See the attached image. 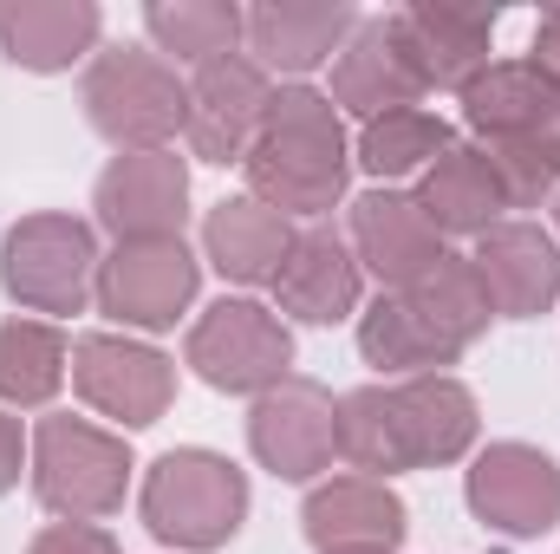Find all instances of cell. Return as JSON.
<instances>
[{"label":"cell","mask_w":560,"mask_h":554,"mask_svg":"<svg viewBox=\"0 0 560 554\" xmlns=\"http://www.w3.org/2000/svg\"><path fill=\"white\" fill-rule=\"evenodd\" d=\"M268 99H275V79L248 59V53H229V59H209L196 66L189 79V118H183V138L202 163H242L248 143L268 118Z\"/></svg>","instance_id":"cell-14"},{"label":"cell","mask_w":560,"mask_h":554,"mask_svg":"<svg viewBox=\"0 0 560 554\" xmlns=\"http://www.w3.org/2000/svg\"><path fill=\"white\" fill-rule=\"evenodd\" d=\"M293 235L300 229L280 209L255 203V196H222L202 216V262L222 280H235V287H275Z\"/></svg>","instance_id":"cell-23"},{"label":"cell","mask_w":560,"mask_h":554,"mask_svg":"<svg viewBox=\"0 0 560 554\" xmlns=\"http://www.w3.org/2000/svg\"><path fill=\"white\" fill-rule=\"evenodd\" d=\"M143 33L156 53L183 66H209L242 46V7L235 0H156L143 7Z\"/></svg>","instance_id":"cell-28"},{"label":"cell","mask_w":560,"mask_h":554,"mask_svg":"<svg viewBox=\"0 0 560 554\" xmlns=\"http://www.w3.org/2000/svg\"><path fill=\"white\" fill-rule=\"evenodd\" d=\"M359 293H365V268L346 235H332L326 222L293 235L275 275V313L306 320V326H339L346 313H359Z\"/></svg>","instance_id":"cell-17"},{"label":"cell","mask_w":560,"mask_h":554,"mask_svg":"<svg viewBox=\"0 0 560 554\" xmlns=\"http://www.w3.org/2000/svg\"><path fill=\"white\" fill-rule=\"evenodd\" d=\"M72 392L98 417H112L125 430H143V424H156L170 412L176 366L156 346L131 339V333H85L72 346Z\"/></svg>","instance_id":"cell-10"},{"label":"cell","mask_w":560,"mask_h":554,"mask_svg":"<svg viewBox=\"0 0 560 554\" xmlns=\"http://www.w3.org/2000/svg\"><path fill=\"white\" fill-rule=\"evenodd\" d=\"M450 125L436 118V112H385V118H372V125H359V143H352V163L378 183V189H392L398 176H423L443 150H450Z\"/></svg>","instance_id":"cell-27"},{"label":"cell","mask_w":560,"mask_h":554,"mask_svg":"<svg viewBox=\"0 0 560 554\" xmlns=\"http://www.w3.org/2000/svg\"><path fill=\"white\" fill-rule=\"evenodd\" d=\"M105 13L98 0H7L0 7V53L20 72H72L79 59H98Z\"/></svg>","instance_id":"cell-22"},{"label":"cell","mask_w":560,"mask_h":554,"mask_svg":"<svg viewBox=\"0 0 560 554\" xmlns=\"http://www.w3.org/2000/svg\"><path fill=\"white\" fill-rule=\"evenodd\" d=\"M359 353L365 366L392 372V379H418V372H443L463 359V346L430 320L418 313L405 293H378L365 313H359Z\"/></svg>","instance_id":"cell-25"},{"label":"cell","mask_w":560,"mask_h":554,"mask_svg":"<svg viewBox=\"0 0 560 554\" xmlns=\"http://www.w3.org/2000/svg\"><path fill=\"white\" fill-rule=\"evenodd\" d=\"M98 229H112L118 242H156V235H183L189 216V163L176 150H118L92 189Z\"/></svg>","instance_id":"cell-13"},{"label":"cell","mask_w":560,"mask_h":554,"mask_svg":"<svg viewBox=\"0 0 560 554\" xmlns=\"http://www.w3.org/2000/svg\"><path fill=\"white\" fill-rule=\"evenodd\" d=\"M418 313H430L463 353L489 333V320H495V307H489V287H482V275H476V262L469 255H443L430 275H418L411 287H398Z\"/></svg>","instance_id":"cell-29"},{"label":"cell","mask_w":560,"mask_h":554,"mask_svg":"<svg viewBox=\"0 0 560 554\" xmlns=\"http://www.w3.org/2000/svg\"><path fill=\"white\" fill-rule=\"evenodd\" d=\"M131 470L138 463L125 430H105L72 412L33 424V496L59 522H105L112 509H125Z\"/></svg>","instance_id":"cell-4"},{"label":"cell","mask_w":560,"mask_h":554,"mask_svg":"<svg viewBox=\"0 0 560 554\" xmlns=\"http://www.w3.org/2000/svg\"><path fill=\"white\" fill-rule=\"evenodd\" d=\"M476 392L450 372H418L398 385H359L339 399V457L365 476L436 470L476 450Z\"/></svg>","instance_id":"cell-1"},{"label":"cell","mask_w":560,"mask_h":554,"mask_svg":"<svg viewBox=\"0 0 560 554\" xmlns=\"http://www.w3.org/2000/svg\"><path fill=\"white\" fill-rule=\"evenodd\" d=\"M555 222H560V196H555Z\"/></svg>","instance_id":"cell-34"},{"label":"cell","mask_w":560,"mask_h":554,"mask_svg":"<svg viewBox=\"0 0 560 554\" xmlns=\"http://www.w3.org/2000/svg\"><path fill=\"white\" fill-rule=\"evenodd\" d=\"M98 229L85 216L66 209H39L20 216L0 242V287L26 307V313H85L92 287H98Z\"/></svg>","instance_id":"cell-6"},{"label":"cell","mask_w":560,"mask_h":554,"mask_svg":"<svg viewBox=\"0 0 560 554\" xmlns=\"http://www.w3.org/2000/svg\"><path fill=\"white\" fill-rule=\"evenodd\" d=\"M26 554H125V549H118V535L98 529V522H46Z\"/></svg>","instance_id":"cell-30"},{"label":"cell","mask_w":560,"mask_h":554,"mask_svg":"<svg viewBox=\"0 0 560 554\" xmlns=\"http://www.w3.org/2000/svg\"><path fill=\"white\" fill-rule=\"evenodd\" d=\"M20 470H26V430L13 412H0V496L20 483Z\"/></svg>","instance_id":"cell-31"},{"label":"cell","mask_w":560,"mask_h":554,"mask_svg":"<svg viewBox=\"0 0 560 554\" xmlns=\"http://www.w3.org/2000/svg\"><path fill=\"white\" fill-rule=\"evenodd\" d=\"M418 209L430 216L436 235H489L509 209V189L489 163L482 143H450L430 170L418 176Z\"/></svg>","instance_id":"cell-24"},{"label":"cell","mask_w":560,"mask_h":554,"mask_svg":"<svg viewBox=\"0 0 560 554\" xmlns=\"http://www.w3.org/2000/svg\"><path fill=\"white\" fill-rule=\"evenodd\" d=\"M423 99L418 72L405 66V46L392 33V13H372L352 26V39L332 59V105L352 118H385V112H411Z\"/></svg>","instance_id":"cell-21"},{"label":"cell","mask_w":560,"mask_h":554,"mask_svg":"<svg viewBox=\"0 0 560 554\" xmlns=\"http://www.w3.org/2000/svg\"><path fill=\"white\" fill-rule=\"evenodd\" d=\"M352 26H359V7H346V0H332V7L326 0H261L242 13L248 59L261 72H287L293 85H306V72L339 59Z\"/></svg>","instance_id":"cell-15"},{"label":"cell","mask_w":560,"mask_h":554,"mask_svg":"<svg viewBox=\"0 0 560 554\" xmlns=\"http://www.w3.org/2000/svg\"><path fill=\"white\" fill-rule=\"evenodd\" d=\"M300 529L319 554L332 549H385L398 554V542L411 535V509L385 476H332L306 489Z\"/></svg>","instance_id":"cell-16"},{"label":"cell","mask_w":560,"mask_h":554,"mask_svg":"<svg viewBox=\"0 0 560 554\" xmlns=\"http://www.w3.org/2000/svg\"><path fill=\"white\" fill-rule=\"evenodd\" d=\"M72 372V346L52 320H7L0 326V405L33 412L52 405Z\"/></svg>","instance_id":"cell-26"},{"label":"cell","mask_w":560,"mask_h":554,"mask_svg":"<svg viewBox=\"0 0 560 554\" xmlns=\"http://www.w3.org/2000/svg\"><path fill=\"white\" fill-rule=\"evenodd\" d=\"M463 496H469V516L489 529V535H509V542H535L560 522V463L535 443H489L476 450L469 476H463Z\"/></svg>","instance_id":"cell-9"},{"label":"cell","mask_w":560,"mask_h":554,"mask_svg":"<svg viewBox=\"0 0 560 554\" xmlns=\"http://www.w3.org/2000/svg\"><path fill=\"white\" fill-rule=\"evenodd\" d=\"M248 196L293 216H326L346 183H352V143H346V118L326 92L313 85H275L268 118L242 157Z\"/></svg>","instance_id":"cell-2"},{"label":"cell","mask_w":560,"mask_h":554,"mask_svg":"<svg viewBox=\"0 0 560 554\" xmlns=\"http://www.w3.org/2000/svg\"><path fill=\"white\" fill-rule=\"evenodd\" d=\"M495 7L482 0H418L392 13V33L405 46V66L418 72L423 92H463L476 72H489V39H495Z\"/></svg>","instance_id":"cell-12"},{"label":"cell","mask_w":560,"mask_h":554,"mask_svg":"<svg viewBox=\"0 0 560 554\" xmlns=\"http://www.w3.org/2000/svg\"><path fill=\"white\" fill-rule=\"evenodd\" d=\"M456 99H463V125L482 138V150L541 138L548 125H560V85L535 59H489V72H476Z\"/></svg>","instance_id":"cell-20"},{"label":"cell","mask_w":560,"mask_h":554,"mask_svg":"<svg viewBox=\"0 0 560 554\" xmlns=\"http://www.w3.org/2000/svg\"><path fill=\"white\" fill-rule=\"evenodd\" d=\"M79 99L92 131L118 150H170V138L189 118V85L163 53H143V46H98Z\"/></svg>","instance_id":"cell-5"},{"label":"cell","mask_w":560,"mask_h":554,"mask_svg":"<svg viewBox=\"0 0 560 554\" xmlns=\"http://www.w3.org/2000/svg\"><path fill=\"white\" fill-rule=\"evenodd\" d=\"M143 529L163 542V549L183 554H209L229 549L248 522V470H235L222 450H163L150 470H143L138 489Z\"/></svg>","instance_id":"cell-3"},{"label":"cell","mask_w":560,"mask_h":554,"mask_svg":"<svg viewBox=\"0 0 560 554\" xmlns=\"http://www.w3.org/2000/svg\"><path fill=\"white\" fill-rule=\"evenodd\" d=\"M183 359L196 366L202 385L229 392V399H261L275 392L280 379H293V333L275 307L248 300V293H222L196 326H189V346Z\"/></svg>","instance_id":"cell-7"},{"label":"cell","mask_w":560,"mask_h":554,"mask_svg":"<svg viewBox=\"0 0 560 554\" xmlns=\"http://www.w3.org/2000/svg\"><path fill=\"white\" fill-rule=\"evenodd\" d=\"M196 287H202V262L189 255V242H183V235H156V242H118V249L98 262L92 300H98V313L118 320L125 333H131V326H138V333H170V326L189 313Z\"/></svg>","instance_id":"cell-8"},{"label":"cell","mask_w":560,"mask_h":554,"mask_svg":"<svg viewBox=\"0 0 560 554\" xmlns=\"http://www.w3.org/2000/svg\"><path fill=\"white\" fill-rule=\"evenodd\" d=\"M528 59H535V66L560 85V7H555V13H541V26H535V53H528Z\"/></svg>","instance_id":"cell-32"},{"label":"cell","mask_w":560,"mask_h":554,"mask_svg":"<svg viewBox=\"0 0 560 554\" xmlns=\"http://www.w3.org/2000/svg\"><path fill=\"white\" fill-rule=\"evenodd\" d=\"M248 450L280 483H313L339 457V405L313 379H280L248 412Z\"/></svg>","instance_id":"cell-11"},{"label":"cell","mask_w":560,"mask_h":554,"mask_svg":"<svg viewBox=\"0 0 560 554\" xmlns=\"http://www.w3.org/2000/svg\"><path fill=\"white\" fill-rule=\"evenodd\" d=\"M476 275L502 320H535L560 300V242L541 222H495L476 235Z\"/></svg>","instance_id":"cell-19"},{"label":"cell","mask_w":560,"mask_h":554,"mask_svg":"<svg viewBox=\"0 0 560 554\" xmlns=\"http://www.w3.org/2000/svg\"><path fill=\"white\" fill-rule=\"evenodd\" d=\"M332 554H385V549H332Z\"/></svg>","instance_id":"cell-33"},{"label":"cell","mask_w":560,"mask_h":554,"mask_svg":"<svg viewBox=\"0 0 560 554\" xmlns=\"http://www.w3.org/2000/svg\"><path fill=\"white\" fill-rule=\"evenodd\" d=\"M352 255H359L365 275H378L385 293H398L418 275H430L450 249L430 229V216L418 209V196H405V189H365L352 203Z\"/></svg>","instance_id":"cell-18"}]
</instances>
